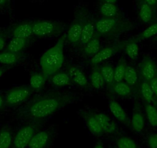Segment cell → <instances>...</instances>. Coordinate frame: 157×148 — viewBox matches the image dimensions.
Here are the masks:
<instances>
[{"label":"cell","mask_w":157,"mask_h":148,"mask_svg":"<svg viewBox=\"0 0 157 148\" xmlns=\"http://www.w3.org/2000/svg\"><path fill=\"white\" fill-rule=\"evenodd\" d=\"M4 74H5V70H4V69H0V78L2 77Z\"/></svg>","instance_id":"obj_44"},{"label":"cell","mask_w":157,"mask_h":148,"mask_svg":"<svg viewBox=\"0 0 157 148\" xmlns=\"http://www.w3.org/2000/svg\"><path fill=\"white\" fill-rule=\"evenodd\" d=\"M31 95V90L26 87H19L12 89L6 96V103L10 106L18 105L26 100Z\"/></svg>","instance_id":"obj_8"},{"label":"cell","mask_w":157,"mask_h":148,"mask_svg":"<svg viewBox=\"0 0 157 148\" xmlns=\"http://www.w3.org/2000/svg\"><path fill=\"white\" fill-rule=\"evenodd\" d=\"M5 46H6V40L4 39L3 36H0V53H1V51L4 49Z\"/></svg>","instance_id":"obj_39"},{"label":"cell","mask_w":157,"mask_h":148,"mask_svg":"<svg viewBox=\"0 0 157 148\" xmlns=\"http://www.w3.org/2000/svg\"><path fill=\"white\" fill-rule=\"evenodd\" d=\"M28 40L25 39L19 38V37H13L10 40L8 44L7 50L15 53H20L27 46Z\"/></svg>","instance_id":"obj_26"},{"label":"cell","mask_w":157,"mask_h":148,"mask_svg":"<svg viewBox=\"0 0 157 148\" xmlns=\"http://www.w3.org/2000/svg\"><path fill=\"white\" fill-rule=\"evenodd\" d=\"M74 98L69 93L52 91L33 99L23 109L24 115L36 120L47 118L70 103Z\"/></svg>","instance_id":"obj_1"},{"label":"cell","mask_w":157,"mask_h":148,"mask_svg":"<svg viewBox=\"0 0 157 148\" xmlns=\"http://www.w3.org/2000/svg\"><path fill=\"white\" fill-rule=\"evenodd\" d=\"M96 34L98 36H114L129 29V25L118 17L101 18L95 22Z\"/></svg>","instance_id":"obj_3"},{"label":"cell","mask_w":157,"mask_h":148,"mask_svg":"<svg viewBox=\"0 0 157 148\" xmlns=\"http://www.w3.org/2000/svg\"><path fill=\"white\" fill-rule=\"evenodd\" d=\"M154 8L142 1L139 6V18L143 23L147 24L152 21L154 16Z\"/></svg>","instance_id":"obj_17"},{"label":"cell","mask_w":157,"mask_h":148,"mask_svg":"<svg viewBox=\"0 0 157 148\" xmlns=\"http://www.w3.org/2000/svg\"><path fill=\"white\" fill-rule=\"evenodd\" d=\"M20 53H15L10 51L0 53V63L6 66L14 65L19 61Z\"/></svg>","instance_id":"obj_30"},{"label":"cell","mask_w":157,"mask_h":148,"mask_svg":"<svg viewBox=\"0 0 157 148\" xmlns=\"http://www.w3.org/2000/svg\"><path fill=\"white\" fill-rule=\"evenodd\" d=\"M147 145L149 148H157V133H152L148 136Z\"/></svg>","instance_id":"obj_36"},{"label":"cell","mask_w":157,"mask_h":148,"mask_svg":"<svg viewBox=\"0 0 157 148\" xmlns=\"http://www.w3.org/2000/svg\"><path fill=\"white\" fill-rule=\"evenodd\" d=\"M93 114L100 124L103 134H112L117 131V126L108 115L103 113H95Z\"/></svg>","instance_id":"obj_14"},{"label":"cell","mask_w":157,"mask_h":148,"mask_svg":"<svg viewBox=\"0 0 157 148\" xmlns=\"http://www.w3.org/2000/svg\"><path fill=\"white\" fill-rule=\"evenodd\" d=\"M111 88L113 93H116L118 96H122V97H127V96H130L132 93V87L124 81L115 83Z\"/></svg>","instance_id":"obj_27"},{"label":"cell","mask_w":157,"mask_h":148,"mask_svg":"<svg viewBox=\"0 0 157 148\" xmlns=\"http://www.w3.org/2000/svg\"><path fill=\"white\" fill-rule=\"evenodd\" d=\"M155 22H157V19H156V21H155Z\"/></svg>","instance_id":"obj_45"},{"label":"cell","mask_w":157,"mask_h":148,"mask_svg":"<svg viewBox=\"0 0 157 148\" xmlns=\"http://www.w3.org/2000/svg\"><path fill=\"white\" fill-rule=\"evenodd\" d=\"M46 76L43 72H35L32 74L29 79V86L32 90L40 91L46 84Z\"/></svg>","instance_id":"obj_21"},{"label":"cell","mask_w":157,"mask_h":148,"mask_svg":"<svg viewBox=\"0 0 157 148\" xmlns=\"http://www.w3.org/2000/svg\"><path fill=\"white\" fill-rule=\"evenodd\" d=\"M65 38L61 37L52 47L46 51L39 60L42 72L46 77H50L59 72L64 63Z\"/></svg>","instance_id":"obj_2"},{"label":"cell","mask_w":157,"mask_h":148,"mask_svg":"<svg viewBox=\"0 0 157 148\" xmlns=\"http://www.w3.org/2000/svg\"><path fill=\"white\" fill-rule=\"evenodd\" d=\"M93 148H105V147H104L103 145L101 144V143H98V144H96Z\"/></svg>","instance_id":"obj_43"},{"label":"cell","mask_w":157,"mask_h":148,"mask_svg":"<svg viewBox=\"0 0 157 148\" xmlns=\"http://www.w3.org/2000/svg\"><path fill=\"white\" fill-rule=\"evenodd\" d=\"M7 1H8V0H7Z\"/></svg>","instance_id":"obj_47"},{"label":"cell","mask_w":157,"mask_h":148,"mask_svg":"<svg viewBox=\"0 0 157 148\" xmlns=\"http://www.w3.org/2000/svg\"><path fill=\"white\" fill-rule=\"evenodd\" d=\"M118 148H137L136 143L135 140L130 137H122L117 140Z\"/></svg>","instance_id":"obj_35"},{"label":"cell","mask_w":157,"mask_h":148,"mask_svg":"<svg viewBox=\"0 0 157 148\" xmlns=\"http://www.w3.org/2000/svg\"><path fill=\"white\" fill-rule=\"evenodd\" d=\"M123 46L124 44H118L100 49L93 56L90 58V65L93 66H96L103 62L109 60L113 56L116 55Z\"/></svg>","instance_id":"obj_7"},{"label":"cell","mask_w":157,"mask_h":148,"mask_svg":"<svg viewBox=\"0 0 157 148\" xmlns=\"http://www.w3.org/2000/svg\"><path fill=\"white\" fill-rule=\"evenodd\" d=\"M61 25L56 22L39 20L33 22V35L37 37H47L59 33Z\"/></svg>","instance_id":"obj_4"},{"label":"cell","mask_w":157,"mask_h":148,"mask_svg":"<svg viewBox=\"0 0 157 148\" xmlns=\"http://www.w3.org/2000/svg\"><path fill=\"white\" fill-rule=\"evenodd\" d=\"M96 35V34L95 22L93 20H92V19H86L83 28H82V34H81L80 40H79L78 46L83 47Z\"/></svg>","instance_id":"obj_11"},{"label":"cell","mask_w":157,"mask_h":148,"mask_svg":"<svg viewBox=\"0 0 157 148\" xmlns=\"http://www.w3.org/2000/svg\"><path fill=\"white\" fill-rule=\"evenodd\" d=\"M123 81L129 84L131 87H133L136 85L139 81V73L134 66L131 65L126 66Z\"/></svg>","instance_id":"obj_25"},{"label":"cell","mask_w":157,"mask_h":148,"mask_svg":"<svg viewBox=\"0 0 157 148\" xmlns=\"http://www.w3.org/2000/svg\"><path fill=\"white\" fill-rule=\"evenodd\" d=\"M118 0H102V2H110V3H116Z\"/></svg>","instance_id":"obj_41"},{"label":"cell","mask_w":157,"mask_h":148,"mask_svg":"<svg viewBox=\"0 0 157 148\" xmlns=\"http://www.w3.org/2000/svg\"><path fill=\"white\" fill-rule=\"evenodd\" d=\"M149 83H150V85L151 87H152V92H153L154 96H155V99H157V76H155L153 79L149 81Z\"/></svg>","instance_id":"obj_37"},{"label":"cell","mask_w":157,"mask_h":148,"mask_svg":"<svg viewBox=\"0 0 157 148\" xmlns=\"http://www.w3.org/2000/svg\"><path fill=\"white\" fill-rule=\"evenodd\" d=\"M90 84L92 87L96 90H100L105 84L99 67L95 66L92 70L91 75H90Z\"/></svg>","instance_id":"obj_22"},{"label":"cell","mask_w":157,"mask_h":148,"mask_svg":"<svg viewBox=\"0 0 157 148\" xmlns=\"http://www.w3.org/2000/svg\"><path fill=\"white\" fill-rule=\"evenodd\" d=\"M99 68H100V70L103 76L105 84L109 87H113V84H115L114 66L109 63H105V64L102 65Z\"/></svg>","instance_id":"obj_28"},{"label":"cell","mask_w":157,"mask_h":148,"mask_svg":"<svg viewBox=\"0 0 157 148\" xmlns=\"http://www.w3.org/2000/svg\"><path fill=\"white\" fill-rule=\"evenodd\" d=\"M99 12L102 17L114 18L117 17L118 13H119V9H118L116 3L102 2L99 6Z\"/></svg>","instance_id":"obj_19"},{"label":"cell","mask_w":157,"mask_h":148,"mask_svg":"<svg viewBox=\"0 0 157 148\" xmlns=\"http://www.w3.org/2000/svg\"><path fill=\"white\" fill-rule=\"evenodd\" d=\"M157 36V22L151 24L140 33L137 37V40H146Z\"/></svg>","instance_id":"obj_32"},{"label":"cell","mask_w":157,"mask_h":148,"mask_svg":"<svg viewBox=\"0 0 157 148\" xmlns=\"http://www.w3.org/2000/svg\"><path fill=\"white\" fill-rule=\"evenodd\" d=\"M7 0H0V6H3L6 4Z\"/></svg>","instance_id":"obj_42"},{"label":"cell","mask_w":157,"mask_h":148,"mask_svg":"<svg viewBox=\"0 0 157 148\" xmlns=\"http://www.w3.org/2000/svg\"><path fill=\"white\" fill-rule=\"evenodd\" d=\"M86 123L88 130L92 134L95 136H101L103 134L102 127L98 122L97 119L94 116V114H86L85 116Z\"/></svg>","instance_id":"obj_20"},{"label":"cell","mask_w":157,"mask_h":148,"mask_svg":"<svg viewBox=\"0 0 157 148\" xmlns=\"http://www.w3.org/2000/svg\"><path fill=\"white\" fill-rule=\"evenodd\" d=\"M68 73L71 78V80L80 87H86L88 86V80L85 73L78 66H69L68 67Z\"/></svg>","instance_id":"obj_10"},{"label":"cell","mask_w":157,"mask_h":148,"mask_svg":"<svg viewBox=\"0 0 157 148\" xmlns=\"http://www.w3.org/2000/svg\"><path fill=\"white\" fill-rule=\"evenodd\" d=\"M127 64L124 60H120L116 67H114V81L115 83H119L123 81L125 71Z\"/></svg>","instance_id":"obj_33"},{"label":"cell","mask_w":157,"mask_h":148,"mask_svg":"<svg viewBox=\"0 0 157 148\" xmlns=\"http://www.w3.org/2000/svg\"><path fill=\"white\" fill-rule=\"evenodd\" d=\"M50 141V134L46 130L35 133L28 148H46Z\"/></svg>","instance_id":"obj_13"},{"label":"cell","mask_w":157,"mask_h":148,"mask_svg":"<svg viewBox=\"0 0 157 148\" xmlns=\"http://www.w3.org/2000/svg\"><path fill=\"white\" fill-rule=\"evenodd\" d=\"M109 108L111 114L116 120H118L121 123H123L124 124L129 123V119L128 117L127 114L119 103L112 99L109 103Z\"/></svg>","instance_id":"obj_15"},{"label":"cell","mask_w":157,"mask_h":148,"mask_svg":"<svg viewBox=\"0 0 157 148\" xmlns=\"http://www.w3.org/2000/svg\"><path fill=\"white\" fill-rule=\"evenodd\" d=\"M3 105H4V99L2 96V95L0 94V110L2 108Z\"/></svg>","instance_id":"obj_40"},{"label":"cell","mask_w":157,"mask_h":148,"mask_svg":"<svg viewBox=\"0 0 157 148\" xmlns=\"http://www.w3.org/2000/svg\"><path fill=\"white\" fill-rule=\"evenodd\" d=\"M35 134V128L32 125H26L22 127L18 130L13 138L14 148L28 147L33 135Z\"/></svg>","instance_id":"obj_6"},{"label":"cell","mask_w":157,"mask_h":148,"mask_svg":"<svg viewBox=\"0 0 157 148\" xmlns=\"http://www.w3.org/2000/svg\"><path fill=\"white\" fill-rule=\"evenodd\" d=\"M101 43H100V40H99V36H98L97 35L93 37L91 40L88 42L85 46H83V51H82V53L85 56L90 57L95 55L99 49H101Z\"/></svg>","instance_id":"obj_18"},{"label":"cell","mask_w":157,"mask_h":148,"mask_svg":"<svg viewBox=\"0 0 157 148\" xmlns=\"http://www.w3.org/2000/svg\"><path fill=\"white\" fill-rule=\"evenodd\" d=\"M85 21V16H82L81 14L78 15L71 24L69 28L68 29L66 40H67L68 43H70L72 46H78Z\"/></svg>","instance_id":"obj_5"},{"label":"cell","mask_w":157,"mask_h":148,"mask_svg":"<svg viewBox=\"0 0 157 148\" xmlns=\"http://www.w3.org/2000/svg\"><path fill=\"white\" fill-rule=\"evenodd\" d=\"M124 50L128 58L132 60H136L140 56V47L136 40H129L124 44Z\"/></svg>","instance_id":"obj_29"},{"label":"cell","mask_w":157,"mask_h":148,"mask_svg":"<svg viewBox=\"0 0 157 148\" xmlns=\"http://www.w3.org/2000/svg\"><path fill=\"white\" fill-rule=\"evenodd\" d=\"M145 113L149 124L152 127H157V108L152 103H146Z\"/></svg>","instance_id":"obj_31"},{"label":"cell","mask_w":157,"mask_h":148,"mask_svg":"<svg viewBox=\"0 0 157 148\" xmlns=\"http://www.w3.org/2000/svg\"><path fill=\"white\" fill-rule=\"evenodd\" d=\"M13 141V135L9 130L0 132V148H10Z\"/></svg>","instance_id":"obj_34"},{"label":"cell","mask_w":157,"mask_h":148,"mask_svg":"<svg viewBox=\"0 0 157 148\" xmlns=\"http://www.w3.org/2000/svg\"><path fill=\"white\" fill-rule=\"evenodd\" d=\"M52 84L56 87H66L69 85L72 82L71 78L68 72H57L50 76Z\"/></svg>","instance_id":"obj_23"},{"label":"cell","mask_w":157,"mask_h":148,"mask_svg":"<svg viewBox=\"0 0 157 148\" xmlns=\"http://www.w3.org/2000/svg\"><path fill=\"white\" fill-rule=\"evenodd\" d=\"M143 1L147 3L148 5L150 6H152V8L157 6V0H143Z\"/></svg>","instance_id":"obj_38"},{"label":"cell","mask_w":157,"mask_h":148,"mask_svg":"<svg viewBox=\"0 0 157 148\" xmlns=\"http://www.w3.org/2000/svg\"><path fill=\"white\" fill-rule=\"evenodd\" d=\"M131 129L137 134H140L143 131L145 127V118L142 112L139 109H136L132 113V117L129 121Z\"/></svg>","instance_id":"obj_16"},{"label":"cell","mask_w":157,"mask_h":148,"mask_svg":"<svg viewBox=\"0 0 157 148\" xmlns=\"http://www.w3.org/2000/svg\"><path fill=\"white\" fill-rule=\"evenodd\" d=\"M140 75L143 80L150 81L157 76V66L155 62L149 56L142 60L140 65Z\"/></svg>","instance_id":"obj_9"},{"label":"cell","mask_w":157,"mask_h":148,"mask_svg":"<svg viewBox=\"0 0 157 148\" xmlns=\"http://www.w3.org/2000/svg\"><path fill=\"white\" fill-rule=\"evenodd\" d=\"M156 40H157V36H156Z\"/></svg>","instance_id":"obj_46"},{"label":"cell","mask_w":157,"mask_h":148,"mask_svg":"<svg viewBox=\"0 0 157 148\" xmlns=\"http://www.w3.org/2000/svg\"><path fill=\"white\" fill-rule=\"evenodd\" d=\"M140 94L146 103H152L155 99L149 81L143 80L140 84Z\"/></svg>","instance_id":"obj_24"},{"label":"cell","mask_w":157,"mask_h":148,"mask_svg":"<svg viewBox=\"0 0 157 148\" xmlns=\"http://www.w3.org/2000/svg\"><path fill=\"white\" fill-rule=\"evenodd\" d=\"M13 37L25 39L28 40L33 36V22H24L15 25L12 29Z\"/></svg>","instance_id":"obj_12"}]
</instances>
